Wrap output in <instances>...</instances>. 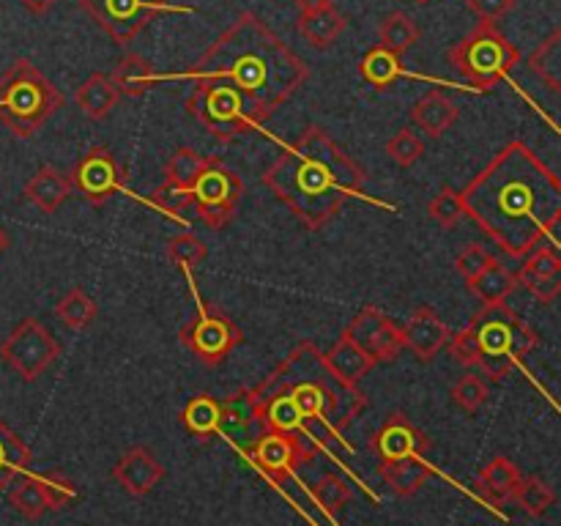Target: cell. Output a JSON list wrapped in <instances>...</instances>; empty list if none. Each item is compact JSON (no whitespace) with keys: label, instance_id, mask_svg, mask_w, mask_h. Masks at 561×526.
Here are the masks:
<instances>
[{"label":"cell","instance_id":"f1b7e54d","mask_svg":"<svg viewBox=\"0 0 561 526\" xmlns=\"http://www.w3.org/2000/svg\"><path fill=\"white\" fill-rule=\"evenodd\" d=\"M359 75L362 80L370 82L376 91H387V88H392L394 82L405 75L403 55L392 53V49L378 44V47L367 49L365 58L359 60Z\"/></svg>","mask_w":561,"mask_h":526},{"label":"cell","instance_id":"74e56055","mask_svg":"<svg viewBox=\"0 0 561 526\" xmlns=\"http://www.w3.org/2000/svg\"><path fill=\"white\" fill-rule=\"evenodd\" d=\"M203 162H206V157H201L195 148H179V151H173V157L168 159V164H164V181L190 190V186L195 184L197 173L203 170Z\"/></svg>","mask_w":561,"mask_h":526},{"label":"cell","instance_id":"d6986e66","mask_svg":"<svg viewBox=\"0 0 561 526\" xmlns=\"http://www.w3.org/2000/svg\"><path fill=\"white\" fill-rule=\"evenodd\" d=\"M164 466L148 447H131L124 458L115 464L113 480L124 488L129 496H148L162 482Z\"/></svg>","mask_w":561,"mask_h":526},{"label":"cell","instance_id":"3957f363","mask_svg":"<svg viewBox=\"0 0 561 526\" xmlns=\"http://www.w3.org/2000/svg\"><path fill=\"white\" fill-rule=\"evenodd\" d=\"M263 184L294 211L305 228L321 230L345 206L362 195L367 170L356 164L321 126H307L290 146L283 148Z\"/></svg>","mask_w":561,"mask_h":526},{"label":"cell","instance_id":"8d00e7d4","mask_svg":"<svg viewBox=\"0 0 561 526\" xmlns=\"http://www.w3.org/2000/svg\"><path fill=\"white\" fill-rule=\"evenodd\" d=\"M561 31H553L540 47H535V53L529 55V69L546 82L551 91H561V82H559V66H561Z\"/></svg>","mask_w":561,"mask_h":526},{"label":"cell","instance_id":"5b68a950","mask_svg":"<svg viewBox=\"0 0 561 526\" xmlns=\"http://www.w3.org/2000/svg\"><path fill=\"white\" fill-rule=\"evenodd\" d=\"M540 345V334L507 301L482 305L469 327L449 338L453 356L463 367H477L491 381H504L518 362Z\"/></svg>","mask_w":561,"mask_h":526},{"label":"cell","instance_id":"60d3db41","mask_svg":"<svg viewBox=\"0 0 561 526\" xmlns=\"http://www.w3.org/2000/svg\"><path fill=\"white\" fill-rule=\"evenodd\" d=\"M427 214H431V219H436L444 230L458 228L460 219L466 217L460 192H455L453 186H442V190H438V195L427 203Z\"/></svg>","mask_w":561,"mask_h":526},{"label":"cell","instance_id":"f907efd6","mask_svg":"<svg viewBox=\"0 0 561 526\" xmlns=\"http://www.w3.org/2000/svg\"><path fill=\"white\" fill-rule=\"evenodd\" d=\"M20 3L25 5V9L31 11V14L42 16V14H47V11L53 9V5L58 3V0H20Z\"/></svg>","mask_w":561,"mask_h":526},{"label":"cell","instance_id":"4fadbf2b","mask_svg":"<svg viewBox=\"0 0 561 526\" xmlns=\"http://www.w3.org/2000/svg\"><path fill=\"white\" fill-rule=\"evenodd\" d=\"M60 356V343L53 338L47 327L36 318H25L9 332V338L0 343V359L22 378V381H36L44 376L49 365Z\"/></svg>","mask_w":561,"mask_h":526},{"label":"cell","instance_id":"f546056e","mask_svg":"<svg viewBox=\"0 0 561 526\" xmlns=\"http://www.w3.org/2000/svg\"><path fill=\"white\" fill-rule=\"evenodd\" d=\"M33 464L31 447L11 431L0 416V493L20 474H25Z\"/></svg>","mask_w":561,"mask_h":526},{"label":"cell","instance_id":"83f0119b","mask_svg":"<svg viewBox=\"0 0 561 526\" xmlns=\"http://www.w3.org/2000/svg\"><path fill=\"white\" fill-rule=\"evenodd\" d=\"M466 285H469L471 296H477L482 305H499V301H507L515 294V288H518V274L510 266H504L502 261H493L491 266L482 268Z\"/></svg>","mask_w":561,"mask_h":526},{"label":"cell","instance_id":"2e32d148","mask_svg":"<svg viewBox=\"0 0 561 526\" xmlns=\"http://www.w3.org/2000/svg\"><path fill=\"white\" fill-rule=\"evenodd\" d=\"M370 449L381 460H400V458H425L433 449V438L425 431L411 422L403 411H392L370 436Z\"/></svg>","mask_w":561,"mask_h":526},{"label":"cell","instance_id":"f35d334b","mask_svg":"<svg viewBox=\"0 0 561 526\" xmlns=\"http://www.w3.org/2000/svg\"><path fill=\"white\" fill-rule=\"evenodd\" d=\"M449 395H453V400L466 411V414H474V411H480L482 405H485V400L491 398V387H488L485 378L477 376V373H466V376H460L458 381L453 384Z\"/></svg>","mask_w":561,"mask_h":526},{"label":"cell","instance_id":"ac0fdd59","mask_svg":"<svg viewBox=\"0 0 561 526\" xmlns=\"http://www.w3.org/2000/svg\"><path fill=\"white\" fill-rule=\"evenodd\" d=\"M403 332V348H409L411 354L420 362H433L438 356V351L449 343L453 332H449L447 323L438 318L436 310L431 307H420L414 316L409 318L405 327H400Z\"/></svg>","mask_w":561,"mask_h":526},{"label":"cell","instance_id":"f6af8a7d","mask_svg":"<svg viewBox=\"0 0 561 526\" xmlns=\"http://www.w3.org/2000/svg\"><path fill=\"white\" fill-rule=\"evenodd\" d=\"M493 261H496V255H491L482 244H466L463 250L458 252V258H455V268H458L466 277V283H469V279H474L482 268L491 266Z\"/></svg>","mask_w":561,"mask_h":526},{"label":"cell","instance_id":"9a60e30c","mask_svg":"<svg viewBox=\"0 0 561 526\" xmlns=\"http://www.w3.org/2000/svg\"><path fill=\"white\" fill-rule=\"evenodd\" d=\"M345 332L373 356L376 365L378 362H394L400 356V351H403V332H400L398 323H394L387 312L378 310L376 305L362 307Z\"/></svg>","mask_w":561,"mask_h":526},{"label":"cell","instance_id":"8fae6325","mask_svg":"<svg viewBox=\"0 0 561 526\" xmlns=\"http://www.w3.org/2000/svg\"><path fill=\"white\" fill-rule=\"evenodd\" d=\"M197 310L192 316L190 323L181 327V343L184 348H190L203 365L217 367L233 354L236 345L244 343V332H241L239 323L228 316L219 307L206 305L201 296L195 294Z\"/></svg>","mask_w":561,"mask_h":526},{"label":"cell","instance_id":"7c38bea8","mask_svg":"<svg viewBox=\"0 0 561 526\" xmlns=\"http://www.w3.org/2000/svg\"><path fill=\"white\" fill-rule=\"evenodd\" d=\"M244 453L252 460V466L261 469L274 485H283L285 480L296 474L299 466L310 464L316 455L323 453V444L301 436H290V433L261 431L247 444Z\"/></svg>","mask_w":561,"mask_h":526},{"label":"cell","instance_id":"30bf717a","mask_svg":"<svg viewBox=\"0 0 561 526\" xmlns=\"http://www.w3.org/2000/svg\"><path fill=\"white\" fill-rule=\"evenodd\" d=\"M192 206L197 208L201 219L208 230H222L225 225L233 222L239 214V203L244 197V181L236 170L219 157H206L203 170L197 173L195 184L190 186Z\"/></svg>","mask_w":561,"mask_h":526},{"label":"cell","instance_id":"816d5d0a","mask_svg":"<svg viewBox=\"0 0 561 526\" xmlns=\"http://www.w3.org/2000/svg\"><path fill=\"white\" fill-rule=\"evenodd\" d=\"M5 250H9V233H5V230L0 228V255H3Z\"/></svg>","mask_w":561,"mask_h":526},{"label":"cell","instance_id":"7bdbcfd3","mask_svg":"<svg viewBox=\"0 0 561 526\" xmlns=\"http://www.w3.org/2000/svg\"><path fill=\"white\" fill-rule=\"evenodd\" d=\"M148 201H151L159 211L170 214V217L175 219H184L186 211L192 208V192L184 190V186H175L170 184V181H164L162 186H157V190L151 192Z\"/></svg>","mask_w":561,"mask_h":526},{"label":"cell","instance_id":"1f68e13d","mask_svg":"<svg viewBox=\"0 0 561 526\" xmlns=\"http://www.w3.org/2000/svg\"><path fill=\"white\" fill-rule=\"evenodd\" d=\"M9 502L22 518L38 521L47 510H53V499H49L47 485L38 474H25L9 493Z\"/></svg>","mask_w":561,"mask_h":526},{"label":"cell","instance_id":"e0dca14e","mask_svg":"<svg viewBox=\"0 0 561 526\" xmlns=\"http://www.w3.org/2000/svg\"><path fill=\"white\" fill-rule=\"evenodd\" d=\"M219 431L228 433L233 444L241 449L263 431L261 420V403L255 398V389L241 387L225 400H219Z\"/></svg>","mask_w":561,"mask_h":526},{"label":"cell","instance_id":"836d02e7","mask_svg":"<svg viewBox=\"0 0 561 526\" xmlns=\"http://www.w3.org/2000/svg\"><path fill=\"white\" fill-rule=\"evenodd\" d=\"M96 312V301H93L82 288H69L60 296L58 305H55V316H58L66 327L75 329V332H82V329L91 327Z\"/></svg>","mask_w":561,"mask_h":526},{"label":"cell","instance_id":"8992f818","mask_svg":"<svg viewBox=\"0 0 561 526\" xmlns=\"http://www.w3.org/2000/svg\"><path fill=\"white\" fill-rule=\"evenodd\" d=\"M64 102V93L31 58H16L0 75V121L20 140L36 135Z\"/></svg>","mask_w":561,"mask_h":526},{"label":"cell","instance_id":"c3c4849f","mask_svg":"<svg viewBox=\"0 0 561 526\" xmlns=\"http://www.w3.org/2000/svg\"><path fill=\"white\" fill-rule=\"evenodd\" d=\"M524 285L526 290H529L531 296H535L537 301H542V305H551L553 299L559 296L561 290V277H548V279H526Z\"/></svg>","mask_w":561,"mask_h":526},{"label":"cell","instance_id":"ee69618b","mask_svg":"<svg viewBox=\"0 0 561 526\" xmlns=\"http://www.w3.org/2000/svg\"><path fill=\"white\" fill-rule=\"evenodd\" d=\"M387 153L400 164V168H411L425 153V140L416 135L414 129H400L398 135L387 140Z\"/></svg>","mask_w":561,"mask_h":526},{"label":"cell","instance_id":"603a6c76","mask_svg":"<svg viewBox=\"0 0 561 526\" xmlns=\"http://www.w3.org/2000/svg\"><path fill=\"white\" fill-rule=\"evenodd\" d=\"M381 480L392 488L398 496H414L422 491L433 474V466L425 458H400V460H381L378 466Z\"/></svg>","mask_w":561,"mask_h":526},{"label":"cell","instance_id":"9c48e42d","mask_svg":"<svg viewBox=\"0 0 561 526\" xmlns=\"http://www.w3.org/2000/svg\"><path fill=\"white\" fill-rule=\"evenodd\" d=\"M80 9L121 47H129L137 33L159 14H195L192 5L170 0H80Z\"/></svg>","mask_w":561,"mask_h":526},{"label":"cell","instance_id":"d590c367","mask_svg":"<svg viewBox=\"0 0 561 526\" xmlns=\"http://www.w3.org/2000/svg\"><path fill=\"white\" fill-rule=\"evenodd\" d=\"M518 285L526 279H548V277H561V255L557 241H546V244L535 247L531 252L524 255V266H520Z\"/></svg>","mask_w":561,"mask_h":526},{"label":"cell","instance_id":"681fc988","mask_svg":"<svg viewBox=\"0 0 561 526\" xmlns=\"http://www.w3.org/2000/svg\"><path fill=\"white\" fill-rule=\"evenodd\" d=\"M294 3H296V9H299V14H316V11L332 5L334 0H294Z\"/></svg>","mask_w":561,"mask_h":526},{"label":"cell","instance_id":"ba28073f","mask_svg":"<svg viewBox=\"0 0 561 526\" xmlns=\"http://www.w3.org/2000/svg\"><path fill=\"white\" fill-rule=\"evenodd\" d=\"M192 82H195V88L186 99V113L201 121L219 142L236 140L239 135L257 129L266 121L236 88L217 80Z\"/></svg>","mask_w":561,"mask_h":526},{"label":"cell","instance_id":"d4e9b609","mask_svg":"<svg viewBox=\"0 0 561 526\" xmlns=\"http://www.w3.org/2000/svg\"><path fill=\"white\" fill-rule=\"evenodd\" d=\"M327 362L332 365V370L337 373V376H343L345 381L351 384H359L362 378L376 367L373 356L367 354V351L362 348L348 332H343L337 340H334L332 348L327 351Z\"/></svg>","mask_w":561,"mask_h":526},{"label":"cell","instance_id":"44dd1931","mask_svg":"<svg viewBox=\"0 0 561 526\" xmlns=\"http://www.w3.org/2000/svg\"><path fill=\"white\" fill-rule=\"evenodd\" d=\"M520 477L524 474H520V469L513 460L504 458V455H496L491 464L482 466L480 474H477L474 488L491 507H502V504H507L510 499H513Z\"/></svg>","mask_w":561,"mask_h":526},{"label":"cell","instance_id":"b9f144b4","mask_svg":"<svg viewBox=\"0 0 561 526\" xmlns=\"http://www.w3.org/2000/svg\"><path fill=\"white\" fill-rule=\"evenodd\" d=\"M206 244L195 233H190V230L170 236L168 244H164V255L184 268H195L206 258Z\"/></svg>","mask_w":561,"mask_h":526},{"label":"cell","instance_id":"bcb514c9","mask_svg":"<svg viewBox=\"0 0 561 526\" xmlns=\"http://www.w3.org/2000/svg\"><path fill=\"white\" fill-rule=\"evenodd\" d=\"M38 477H42L44 485H47L49 499H53V510L66 507V504H71L77 499L75 482H71L64 471L53 469V471H44V474H38Z\"/></svg>","mask_w":561,"mask_h":526},{"label":"cell","instance_id":"cb8c5ba5","mask_svg":"<svg viewBox=\"0 0 561 526\" xmlns=\"http://www.w3.org/2000/svg\"><path fill=\"white\" fill-rule=\"evenodd\" d=\"M110 80H113L115 91H118L121 96L137 99V96H142L146 91H151L153 85H157L159 75L153 71L151 60L142 58L140 53H126L124 58L115 64Z\"/></svg>","mask_w":561,"mask_h":526},{"label":"cell","instance_id":"4dcf8cb0","mask_svg":"<svg viewBox=\"0 0 561 526\" xmlns=\"http://www.w3.org/2000/svg\"><path fill=\"white\" fill-rule=\"evenodd\" d=\"M181 425L197 442H211V436L219 433V400L208 392L195 395L181 411Z\"/></svg>","mask_w":561,"mask_h":526},{"label":"cell","instance_id":"484cf974","mask_svg":"<svg viewBox=\"0 0 561 526\" xmlns=\"http://www.w3.org/2000/svg\"><path fill=\"white\" fill-rule=\"evenodd\" d=\"M121 93L115 91L110 75L102 71H93L85 82L75 91V104L88 115L91 121H104L118 104Z\"/></svg>","mask_w":561,"mask_h":526},{"label":"cell","instance_id":"7dc6e473","mask_svg":"<svg viewBox=\"0 0 561 526\" xmlns=\"http://www.w3.org/2000/svg\"><path fill=\"white\" fill-rule=\"evenodd\" d=\"M466 3L480 16V22H499L504 14H510L515 0H466Z\"/></svg>","mask_w":561,"mask_h":526},{"label":"cell","instance_id":"ab89813d","mask_svg":"<svg viewBox=\"0 0 561 526\" xmlns=\"http://www.w3.org/2000/svg\"><path fill=\"white\" fill-rule=\"evenodd\" d=\"M312 499H316V502L327 510L329 518L334 521L337 518V510L351 499V488L343 477L323 474L318 477V482L312 485Z\"/></svg>","mask_w":561,"mask_h":526},{"label":"cell","instance_id":"5bb4252c","mask_svg":"<svg viewBox=\"0 0 561 526\" xmlns=\"http://www.w3.org/2000/svg\"><path fill=\"white\" fill-rule=\"evenodd\" d=\"M71 186L80 192L91 206H104L115 192L126 186V170L124 164L115 159V153L104 146H91L80 159L75 162L69 173Z\"/></svg>","mask_w":561,"mask_h":526},{"label":"cell","instance_id":"4316f807","mask_svg":"<svg viewBox=\"0 0 561 526\" xmlns=\"http://www.w3.org/2000/svg\"><path fill=\"white\" fill-rule=\"evenodd\" d=\"M345 27H348V16H345L343 11H337L334 3L316 11V14H299V20H296V31H299L316 49L332 47Z\"/></svg>","mask_w":561,"mask_h":526},{"label":"cell","instance_id":"f5cc1de1","mask_svg":"<svg viewBox=\"0 0 561 526\" xmlns=\"http://www.w3.org/2000/svg\"><path fill=\"white\" fill-rule=\"evenodd\" d=\"M416 3H431V0H416Z\"/></svg>","mask_w":561,"mask_h":526},{"label":"cell","instance_id":"e575fe53","mask_svg":"<svg viewBox=\"0 0 561 526\" xmlns=\"http://www.w3.org/2000/svg\"><path fill=\"white\" fill-rule=\"evenodd\" d=\"M513 499L518 502V507L524 510L526 515L540 518V515H546L548 510L553 507V502H557V491H553L546 480H540V477H520Z\"/></svg>","mask_w":561,"mask_h":526},{"label":"cell","instance_id":"7a4b0ae2","mask_svg":"<svg viewBox=\"0 0 561 526\" xmlns=\"http://www.w3.org/2000/svg\"><path fill=\"white\" fill-rule=\"evenodd\" d=\"M168 80L225 82L268 121L310 80V66L261 16L241 11L190 69Z\"/></svg>","mask_w":561,"mask_h":526},{"label":"cell","instance_id":"277c9868","mask_svg":"<svg viewBox=\"0 0 561 526\" xmlns=\"http://www.w3.org/2000/svg\"><path fill=\"white\" fill-rule=\"evenodd\" d=\"M255 389H277L290 398L307 425L321 427L327 436L343 438V431L365 411L367 395L356 384L332 370L327 354L316 343H299L272 376Z\"/></svg>","mask_w":561,"mask_h":526},{"label":"cell","instance_id":"52a82bcc","mask_svg":"<svg viewBox=\"0 0 561 526\" xmlns=\"http://www.w3.org/2000/svg\"><path fill=\"white\" fill-rule=\"evenodd\" d=\"M447 60L466 77L471 88L491 91L499 82L507 80L510 71L520 64V53L499 31L496 22H480L447 49Z\"/></svg>","mask_w":561,"mask_h":526},{"label":"cell","instance_id":"7402d4cb","mask_svg":"<svg viewBox=\"0 0 561 526\" xmlns=\"http://www.w3.org/2000/svg\"><path fill=\"white\" fill-rule=\"evenodd\" d=\"M458 118H460V107L453 102V99L444 96L442 91H427L425 96L411 107V121H414L425 135H431L433 140L444 137V132L453 129V124Z\"/></svg>","mask_w":561,"mask_h":526},{"label":"cell","instance_id":"6da1fadb","mask_svg":"<svg viewBox=\"0 0 561 526\" xmlns=\"http://www.w3.org/2000/svg\"><path fill=\"white\" fill-rule=\"evenodd\" d=\"M463 211L502 247L524 258L546 241H557L561 219V184L551 168L513 140L460 192Z\"/></svg>","mask_w":561,"mask_h":526},{"label":"cell","instance_id":"d6a6232c","mask_svg":"<svg viewBox=\"0 0 561 526\" xmlns=\"http://www.w3.org/2000/svg\"><path fill=\"white\" fill-rule=\"evenodd\" d=\"M422 36V27L416 25L414 16H409L405 11H392L387 20L378 25V44L392 53L405 55Z\"/></svg>","mask_w":561,"mask_h":526},{"label":"cell","instance_id":"ffe728a7","mask_svg":"<svg viewBox=\"0 0 561 526\" xmlns=\"http://www.w3.org/2000/svg\"><path fill=\"white\" fill-rule=\"evenodd\" d=\"M71 192H75V186H71L69 175L60 173L53 164H42V168L33 173V179L25 184L22 197L42 214H55L66 201H69Z\"/></svg>","mask_w":561,"mask_h":526}]
</instances>
